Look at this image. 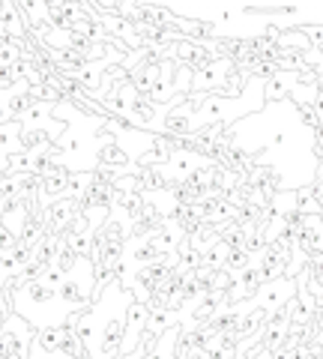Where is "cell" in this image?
Segmentation results:
<instances>
[{
	"label": "cell",
	"mask_w": 323,
	"mask_h": 359,
	"mask_svg": "<svg viewBox=\"0 0 323 359\" xmlns=\"http://www.w3.org/2000/svg\"><path fill=\"white\" fill-rule=\"evenodd\" d=\"M99 159L102 162H126V156L117 150V144H108V147L99 150Z\"/></svg>",
	"instance_id": "1"
}]
</instances>
